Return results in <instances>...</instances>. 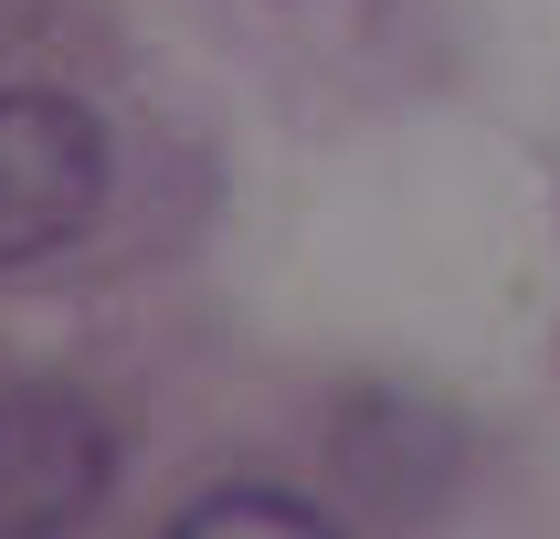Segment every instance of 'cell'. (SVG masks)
Masks as SVG:
<instances>
[{
	"label": "cell",
	"instance_id": "1",
	"mask_svg": "<svg viewBox=\"0 0 560 539\" xmlns=\"http://www.w3.org/2000/svg\"><path fill=\"white\" fill-rule=\"evenodd\" d=\"M106 212V127L54 85H0V276H22Z\"/></svg>",
	"mask_w": 560,
	"mask_h": 539
},
{
	"label": "cell",
	"instance_id": "2",
	"mask_svg": "<svg viewBox=\"0 0 560 539\" xmlns=\"http://www.w3.org/2000/svg\"><path fill=\"white\" fill-rule=\"evenodd\" d=\"M106 497V423L85 391H0V539H63Z\"/></svg>",
	"mask_w": 560,
	"mask_h": 539
},
{
	"label": "cell",
	"instance_id": "3",
	"mask_svg": "<svg viewBox=\"0 0 560 539\" xmlns=\"http://www.w3.org/2000/svg\"><path fill=\"white\" fill-rule=\"evenodd\" d=\"M170 539H339V518H317L285 487H212L201 507L170 518Z\"/></svg>",
	"mask_w": 560,
	"mask_h": 539
}]
</instances>
